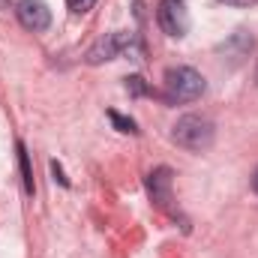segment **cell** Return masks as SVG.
Here are the masks:
<instances>
[{"label": "cell", "instance_id": "obj_1", "mask_svg": "<svg viewBox=\"0 0 258 258\" xmlns=\"http://www.w3.org/2000/svg\"><path fill=\"white\" fill-rule=\"evenodd\" d=\"M171 138H174L177 147L192 150V153H201V150H207V147L213 144L216 126H213V120L204 117V114H183V117L171 126Z\"/></svg>", "mask_w": 258, "mask_h": 258}, {"label": "cell", "instance_id": "obj_2", "mask_svg": "<svg viewBox=\"0 0 258 258\" xmlns=\"http://www.w3.org/2000/svg\"><path fill=\"white\" fill-rule=\"evenodd\" d=\"M165 93L171 102H192L204 93V78L192 66H174L165 72Z\"/></svg>", "mask_w": 258, "mask_h": 258}, {"label": "cell", "instance_id": "obj_3", "mask_svg": "<svg viewBox=\"0 0 258 258\" xmlns=\"http://www.w3.org/2000/svg\"><path fill=\"white\" fill-rule=\"evenodd\" d=\"M132 48V33L126 30H114V33H105L90 51H87V63L90 66H99L105 63V60H114V57H120L123 51Z\"/></svg>", "mask_w": 258, "mask_h": 258}, {"label": "cell", "instance_id": "obj_4", "mask_svg": "<svg viewBox=\"0 0 258 258\" xmlns=\"http://www.w3.org/2000/svg\"><path fill=\"white\" fill-rule=\"evenodd\" d=\"M156 21L168 36H186L189 30V12L183 9V0H162L156 9Z\"/></svg>", "mask_w": 258, "mask_h": 258}, {"label": "cell", "instance_id": "obj_5", "mask_svg": "<svg viewBox=\"0 0 258 258\" xmlns=\"http://www.w3.org/2000/svg\"><path fill=\"white\" fill-rule=\"evenodd\" d=\"M171 183H174V171L168 165H159L147 174V192H150V201L159 207V210H171Z\"/></svg>", "mask_w": 258, "mask_h": 258}, {"label": "cell", "instance_id": "obj_6", "mask_svg": "<svg viewBox=\"0 0 258 258\" xmlns=\"http://www.w3.org/2000/svg\"><path fill=\"white\" fill-rule=\"evenodd\" d=\"M15 15H18V21H21L27 30H33V33L48 30V24H51V9H48L45 0H18V3H15Z\"/></svg>", "mask_w": 258, "mask_h": 258}, {"label": "cell", "instance_id": "obj_7", "mask_svg": "<svg viewBox=\"0 0 258 258\" xmlns=\"http://www.w3.org/2000/svg\"><path fill=\"white\" fill-rule=\"evenodd\" d=\"M18 162H21V180H24V192L33 195V165H30V153H27V147L18 141Z\"/></svg>", "mask_w": 258, "mask_h": 258}, {"label": "cell", "instance_id": "obj_8", "mask_svg": "<svg viewBox=\"0 0 258 258\" xmlns=\"http://www.w3.org/2000/svg\"><path fill=\"white\" fill-rule=\"evenodd\" d=\"M108 120L114 123V129H117V132H129V135H135V132H138V126H135V120H129V117H123V114H117V111H108Z\"/></svg>", "mask_w": 258, "mask_h": 258}, {"label": "cell", "instance_id": "obj_9", "mask_svg": "<svg viewBox=\"0 0 258 258\" xmlns=\"http://www.w3.org/2000/svg\"><path fill=\"white\" fill-rule=\"evenodd\" d=\"M126 90L132 93V96H144V93H150L141 75H129V78H126Z\"/></svg>", "mask_w": 258, "mask_h": 258}, {"label": "cell", "instance_id": "obj_10", "mask_svg": "<svg viewBox=\"0 0 258 258\" xmlns=\"http://www.w3.org/2000/svg\"><path fill=\"white\" fill-rule=\"evenodd\" d=\"M93 3H96V0H66V6H69L72 15H84V12H90Z\"/></svg>", "mask_w": 258, "mask_h": 258}, {"label": "cell", "instance_id": "obj_11", "mask_svg": "<svg viewBox=\"0 0 258 258\" xmlns=\"http://www.w3.org/2000/svg\"><path fill=\"white\" fill-rule=\"evenodd\" d=\"M219 3H225V6H234V9H249V6H255L258 0H219Z\"/></svg>", "mask_w": 258, "mask_h": 258}, {"label": "cell", "instance_id": "obj_12", "mask_svg": "<svg viewBox=\"0 0 258 258\" xmlns=\"http://www.w3.org/2000/svg\"><path fill=\"white\" fill-rule=\"evenodd\" d=\"M9 9H12V3H9V0H0V18L9 15ZM12 12H15V9H12Z\"/></svg>", "mask_w": 258, "mask_h": 258}, {"label": "cell", "instance_id": "obj_13", "mask_svg": "<svg viewBox=\"0 0 258 258\" xmlns=\"http://www.w3.org/2000/svg\"><path fill=\"white\" fill-rule=\"evenodd\" d=\"M252 189L258 192V168H255V174H252Z\"/></svg>", "mask_w": 258, "mask_h": 258}]
</instances>
